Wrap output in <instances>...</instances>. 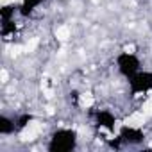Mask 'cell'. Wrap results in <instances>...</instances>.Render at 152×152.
I'll use <instances>...</instances> for the list:
<instances>
[{
  "label": "cell",
  "instance_id": "cell-7",
  "mask_svg": "<svg viewBox=\"0 0 152 152\" xmlns=\"http://www.w3.org/2000/svg\"><path fill=\"white\" fill-rule=\"evenodd\" d=\"M18 129H16V116H9V115H2L0 116V136H13L16 134Z\"/></svg>",
  "mask_w": 152,
  "mask_h": 152
},
{
  "label": "cell",
  "instance_id": "cell-6",
  "mask_svg": "<svg viewBox=\"0 0 152 152\" xmlns=\"http://www.w3.org/2000/svg\"><path fill=\"white\" fill-rule=\"evenodd\" d=\"M45 0H20L18 4V11L22 18H31L41 6H43Z\"/></svg>",
  "mask_w": 152,
  "mask_h": 152
},
{
  "label": "cell",
  "instance_id": "cell-5",
  "mask_svg": "<svg viewBox=\"0 0 152 152\" xmlns=\"http://www.w3.org/2000/svg\"><path fill=\"white\" fill-rule=\"evenodd\" d=\"M93 122L99 129L106 131V132H115L116 131V125H118V120H116V115L111 111V109H97L93 113Z\"/></svg>",
  "mask_w": 152,
  "mask_h": 152
},
{
  "label": "cell",
  "instance_id": "cell-8",
  "mask_svg": "<svg viewBox=\"0 0 152 152\" xmlns=\"http://www.w3.org/2000/svg\"><path fill=\"white\" fill-rule=\"evenodd\" d=\"M20 15L18 6L15 4H4L0 7V23H6V22H15V16Z\"/></svg>",
  "mask_w": 152,
  "mask_h": 152
},
{
  "label": "cell",
  "instance_id": "cell-9",
  "mask_svg": "<svg viewBox=\"0 0 152 152\" xmlns=\"http://www.w3.org/2000/svg\"><path fill=\"white\" fill-rule=\"evenodd\" d=\"M31 122H34V116H32L31 113H22V115H18V116H16V129H18V132H22L23 129H27V127L31 125Z\"/></svg>",
  "mask_w": 152,
  "mask_h": 152
},
{
  "label": "cell",
  "instance_id": "cell-3",
  "mask_svg": "<svg viewBox=\"0 0 152 152\" xmlns=\"http://www.w3.org/2000/svg\"><path fill=\"white\" fill-rule=\"evenodd\" d=\"M145 143V132L134 125H120L116 129V138L111 143L115 148L120 147H140Z\"/></svg>",
  "mask_w": 152,
  "mask_h": 152
},
{
  "label": "cell",
  "instance_id": "cell-2",
  "mask_svg": "<svg viewBox=\"0 0 152 152\" xmlns=\"http://www.w3.org/2000/svg\"><path fill=\"white\" fill-rule=\"evenodd\" d=\"M115 66H116V72L120 77H124L125 81L131 79L134 73H138L143 66H141V59L138 54L134 52H129V50H122L116 54L115 57Z\"/></svg>",
  "mask_w": 152,
  "mask_h": 152
},
{
  "label": "cell",
  "instance_id": "cell-1",
  "mask_svg": "<svg viewBox=\"0 0 152 152\" xmlns=\"http://www.w3.org/2000/svg\"><path fill=\"white\" fill-rule=\"evenodd\" d=\"M77 147H79V132L73 127L54 129L47 141L48 152H73Z\"/></svg>",
  "mask_w": 152,
  "mask_h": 152
},
{
  "label": "cell",
  "instance_id": "cell-4",
  "mask_svg": "<svg viewBox=\"0 0 152 152\" xmlns=\"http://www.w3.org/2000/svg\"><path fill=\"white\" fill-rule=\"evenodd\" d=\"M127 88H129L131 97H140V95L152 93V72L141 68L131 79H127Z\"/></svg>",
  "mask_w": 152,
  "mask_h": 152
}]
</instances>
